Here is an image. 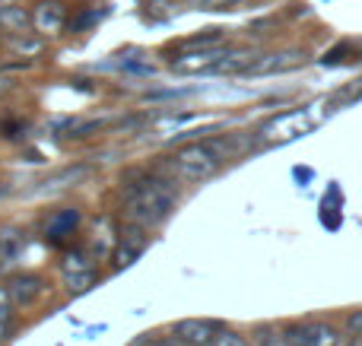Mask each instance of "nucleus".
I'll return each mask as SVG.
<instances>
[{
    "mask_svg": "<svg viewBox=\"0 0 362 346\" xmlns=\"http://www.w3.org/2000/svg\"><path fill=\"white\" fill-rule=\"evenodd\" d=\"M124 210L134 226L153 229L169 220V213L175 210V194H172V188L163 181H140L127 191Z\"/></svg>",
    "mask_w": 362,
    "mask_h": 346,
    "instance_id": "obj_1",
    "label": "nucleus"
},
{
    "mask_svg": "<svg viewBox=\"0 0 362 346\" xmlns=\"http://www.w3.org/2000/svg\"><path fill=\"white\" fill-rule=\"evenodd\" d=\"M219 165H223V146L219 143H191L181 146V150L172 156V169L181 181H204V178L216 175Z\"/></svg>",
    "mask_w": 362,
    "mask_h": 346,
    "instance_id": "obj_2",
    "label": "nucleus"
},
{
    "mask_svg": "<svg viewBox=\"0 0 362 346\" xmlns=\"http://www.w3.org/2000/svg\"><path fill=\"white\" fill-rule=\"evenodd\" d=\"M312 127V114L305 108H296V112H283L276 118H270L267 124L261 127V137L267 143H283V140H293L299 133H305Z\"/></svg>",
    "mask_w": 362,
    "mask_h": 346,
    "instance_id": "obj_3",
    "label": "nucleus"
},
{
    "mask_svg": "<svg viewBox=\"0 0 362 346\" xmlns=\"http://www.w3.org/2000/svg\"><path fill=\"white\" fill-rule=\"evenodd\" d=\"M283 337L289 340V346H340V330L327 321L289 324Z\"/></svg>",
    "mask_w": 362,
    "mask_h": 346,
    "instance_id": "obj_4",
    "label": "nucleus"
},
{
    "mask_svg": "<svg viewBox=\"0 0 362 346\" xmlns=\"http://www.w3.org/2000/svg\"><path fill=\"white\" fill-rule=\"evenodd\" d=\"M219 330L223 328L206 321V318H185V321L175 324V340L185 346H213Z\"/></svg>",
    "mask_w": 362,
    "mask_h": 346,
    "instance_id": "obj_5",
    "label": "nucleus"
},
{
    "mask_svg": "<svg viewBox=\"0 0 362 346\" xmlns=\"http://www.w3.org/2000/svg\"><path fill=\"white\" fill-rule=\"evenodd\" d=\"M223 57H226V51H187V54L172 61V67L178 73H216Z\"/></svg>",
    "mask_w": 362,
    "mask_h": 346,
    "instance_id": "obj_6",
    "label": "nucleus"
},
{
    "mask_svg": "<svg viewBox=\"0 0 362 346\" xmlns=\"http://www.w3.org/2000/svg\"><path fill=\"white\" fill-rule=\"evenodd\" d=\"M146 241H150V235H146V229L140 226H131L121 232V241H118V251H115V267H127L134 264V261L144 254Z\"/></svg>",
    "mask_w": 362,
    "mask_h": 346,
    "instance_id": "obj_7",
    "label": "nucleus"
},
{
    "mask_svg": "<svg viewBox=\"0 0 362 346\" xmlns=\"http://www.w3.org/2000/svg\"><path fill=\"white\" fill-rule=\"evenodd\" d=\"M42 292H45V286L38 277H19V280H13V286H10V302L13 305H32Z\"/></svg>",
    "mask_w": 362,
    "mask_h": 346,
    "instance_id": "obj_8",
    "label": "nucleus"
},
{
    "mask_svg": "<svg viewBox=\"0 0 362 346\" xmlns=\"http://www.w3.org/2000/svg\"><path fill=\"white\" fill-rule=\"evenodd\" d=\"M76 222H80V213H76V210H64V213H57L54 220L48 222V239L51 241L67 239V235L76 229Z\"/></svg>",
    "mask_w": 362,
    "mask_h": 346,
    "instance_id": "obj_9",
    "label": "nucleus"
},
{
    "mask_svg": "<svg viewBox=\"0 0 362 346\" xmlns=\"http://www.w3.org/2000/svg\"><path fill=\"white\" fill-rule=\"evenodd\" d=\"M35 25L42 32H57L64 25V10L57 4H42L35 10Z\"/></svg>",
    "mask_w": 362,
    "mask_h": 346,
    "instance_id": "obj_10",
    "label": "nucleus"
},
{
    "mask_svg": "<svg viewBox=\"0 0 362 346\" xmlns=\"http://www.w3.org/2000/svg\"><path fill=\"white\" fill-rule=\"evenodd\" d=\"M29 25V13L23 6H0V29L6 32H23Z\"/></svg>",
    "mask_w": 362,
    "mask_h": 346,
    "instance_id": "obj_11",
    "label": "nucleus"
},
{
    "mask_svg": "<svg viewBox=\"0 0 362 346\" xmlns=\"http://www.w3.org/2000/svg\"><path fill=\"white\" fill-rule=\"evenodd\" d=\"M23 251V239L16 232H0V270L10 267Z\"/></svg>",
    "mask_w": 362,
    "mask_h": 346,
    "instance_id": "obj_12",
    "label": "nucleus"
},
{
    "mask_svg": "<svg viewBox=\"0 0 362 346\" xmlns=\"http://www.w3.org/2000/svg\"><path fill=\"white\" fill-rule=\"evenodd\" d=\"M289 64H296L293 54H267V57H257L248 67V73H274V70H286Z\"/></svg>",
    "mask_w": 362,
    "mask_h": 346,
    "instance_id": "obj_13",
    "label": "nucleus"
},
{
    "mask_svg": "<svg viewBox=\"0 0 362 346\" xmlns=\"http://www.w3.org/2000/svg\"><path fill=\"white\" fill-rule=\"evenodd\" d=\"M93 283H95V273L89 270V267H86V270H76V273H70V277H67V290L74 292V296H80V292H86Z\"/></svg>",
    "mask_w": 362,
    "mask_h": 346,
    "instance_id": "obj_14",
    "label": "nucleus"
},
{
    "mask_svg": "<svg viewBox=\"0 0 362 346\" xmlns=\"http://www.w3.org/2000/svg\"><path fill=\"white\" fill-rule=\"evenodd\" d=\"M223 42V32L219 29H210V32H204V35H194V38H187L185 42V48H210V44H219Z\"/></svg>",
    "mask_w": 362,
    "mask_h": 346,
    "instance_id": "obj_15",
    "label": "nucleus"
},
{
    "mask_svg": "<svg viewBox=\"0 0 362 346\" xmlns=\"http://www.w3.org/2000/svg\"><path fill=\"white\" fill-rule=\"evenodd\" d=\"M257 346H289V340L274 328H257Z\"/></svg>",
    "mask_w": 362,
    "mask_h": 346,
    "instance_id": "obj_16",
    "label": "nucleus"
},
{
    "mask_svg": "<svg viewBox=\"0 0 362 346\" xmlns=\"http://www.w3.org/2000/svg\"><path fill=\"white\" fill-rule=\"evenodd\" d=\"M213 346H248V340L242 334H235V330H219Z\"/></svg>",
    "mask_w": 362,
    "mask_h": 346,
    "instance_id": "obj_17",
    "label": "nucleus"
},
{
    "mask_svg": "<svg viewBox=\"0 0 362 346\" xmlns=\"http://www.w3.org/2000/svg\"><path fill=\"white\" fill-rule=\"evenodd\" d=\"M344 328H346V334H350V337H362V309H356V311H350V315H346Z\"/></svg>",
    "mask_w": 362,
    "mask_h": 346,
    "instance_id": "obj_18",
    "label": "nucleus"
},
{
    "mask_svg": "<svg viewBox=\"0 0 362 346\" xmlns=\"http://www.w3.org/2000/svg\"><path fill=\"white\" fill-rule=\"evenodd\" d=\"M187 4H191L194 10H226V6L235 4V0H187Z\"/></svg>",
    "mask_w": 362,
    "mask_h": 346,
    "instance_id": "obj_19",
    "label": "nucleus"
},
{
    "mask_svg": "<svg viewBox=\"0 0 362 346\" xmlns=\"http://www.w3.org/2000/svg\"><path fill=\"white\" fill-rule=\"evenodd\" d=\"M6 330H10V302H6V296L0 292V340H4Z\"/></svg>",
    "mask_w": 362,
    "mask_h": 346,
    "instance_id": "obj_20",
    "label": "nucleus"
},
{
    "mask_svg": "<svg viewBox=\"0 0 362 346\" xmlns=\"http://www.w3.org/2000/svg\"><path fill=\"white\" fill-rule=\"evenodd\" d=\"M346 346H362V337H350V343Z\"/></svg>",
    "mask_w": 362,
    "mask_h": 346,
    "instance_id": "obj_21",
    "label": "nucleus"
}]
</instances>
